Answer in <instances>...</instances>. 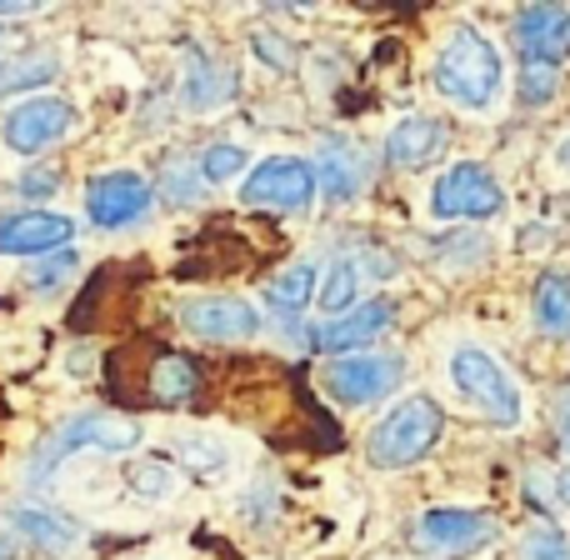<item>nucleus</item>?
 Instances as JSON below:
<instances>
[{
    "mask_svg": "<svg viewBox=\"0 0 570 560\" xmlns=\"http://www.w3.org/2000/svg\"><path fill=\"white\" fill-rule=\"evenodd\" d=\"M106 391L126 405H190L206 391V371L160 341H130L106 361Z\"/></svg>",
    "mask_w": 570,
    "mask_h": 560,
    "instance_id": "1",
    "label": "nucleus"
},
{
    "mask_svg": "<svg viewBox=\"0 0 570 560\" xmlns=\"http://www.w3.org/2000/svg\"><path fill=\"white\" fill-rule=\"evenodd\" d=\"M136 445H140V421L116 415V411H80L76 421H66L50 435H40L36 455H30V465H26V481H30V491H46V485L56 481V471L76 451L126 455V451H136Z\"/></svg>",
    "mask_w": 570,
    "mask_h": 560,
    "instance_id": "2",
    "label": "nucleus"
},
{
    "mask_svg": "<svg viewBox=\"0 0 570 560\" xmlns=\"http://www.w3.org/2000/svg\"><path fill=\"white\" fill-rule=\"evenodd\" d=\"M431 80L445 100H455V106L491 110L495 100H501V86H505L501 50H495L481 30L461 26V30H451V40H445L441 56H435Z\"/></svg>",
    "mask_w": 570,
    "mask_h": 560,
    "instance_id": "3",
    "label": "nucleus"
},
{
    "mask_svg": "<svg viewBox=\"0 0 570 560\" xmlns=\"http://www.w3.org/2000/svg\"><path fill=\"white\" fill-rule=\"evenodd\" d=\"M441 431H445L441 405H435L431 395H405V401L391 405V415L371 431L365 461H371L375 471H405V465L431 455V445L441 441Z\"/></svg>",
    "mask_w": 570,
    "mask_h": 560,
    "instance_id": "4",
    "label": "nucleus"
},
{
    "mask_svg": "<svg viewBox=\"0 0 570 560\" xmlns=\"http://www.w3.org/2000/svg\"><path fill=\"white\" fill-rule=\"evenodd\" d=\"M451 381L491 425H521V391L481 345H461L451 355Z\"/></svg>",
    "mask_w": 570,
    "mask_h": 560,
    "instance_id": "5",
    "label": "nucleus"
},
{
    "mask_svg": "<svg viewBox=\"0 0 570 560\" xmlns=\"http://www.w3.org/2000/svg\"><path fill=\"white\" fill-rule=\"evenodd\" d=\"M495 541V521L481 511H421L411 525V551L425 560H455V556H471L481 546Z\"/></svg>",
    "mask_w": 570,
    "mask_h": 560,
    "instance_id": "6",
    "label": "nucleus"
},
{
    "mask_svg": "<svg viewBox=\"0 0 570 560\" xmlns=\"http://www.w3.org/2000/svg\"><path fill=\"white\" fill-rule=\"evenodd\" d=\"M501 206H505L501 180H495L485 166H475V160L451 166L431 190L435 220H491V216H501Z\"/></svg>",
    "mask_w": 570,
    "mask_h": 560,
    "instance_id": "7",
    "label": "nucleus"
},
{
    "mask_svg": "<svg viewBox=\"0 0 570 560\" xmlns=\"http://www.w3.org/2000/svg\"><path fill=\"white\" fill-rule=\"evenodd\" d=\"M405 381L401 355H341L325 371V391L341 405H375Z\"/></svg>",
    "mask_w": 570,
    "mask_h": 560,
    "instance_id": "8",
    "label": "nucleus"
},
{
    "mask_svg": "<svg viewBox=\"0 0 570 560\" xmlns=\"http://www.w3.org/2000/svg\"><path fill=\"white\" fill-rule=\"evenodd\" d=\"M150 200H156V190H150V180L136 176V170H106V176H96L86 186V210L100 230L140 226V220L150 216Z\"/></svg>",
    "mask_w": 570,
    "mask_h": 560,
    "instance_id": "9",
    "label": "nucleus"
},
{
    "mask_svg": "<svg viewBox=\"0 0 570 560\" xmlns=\"http://www.w3.org/2000/svg\"><path fill=\"white\" fill-rule=\"evenodd\" d=\"M315 190H321V180H315L311 160L276 156L250 170L246 186H240V200L246 206H271V210H301V206H311Z\"/></svg>",
    "mask_w": 570,
    "mask_h": 560,
    "instance_id": "10",
    "label": "nucleus"
},
{
    "mask_svg": "<svg viewBox=\"0 0 570 560\" xmlns=\"http://www.w3.org/2000/svg\"><path fill=\"white\" fill-rule=\"evenodd\" d=\"M70 120H76L70 100L36 96V100H20V106L6 110V120H0V136H6V146L16 150V156H36V150L56 146V140L66 136Z\"/></svg>",
    "mask_w": 570,
    "mask_h": 560,
    "instance_id": "11",
    "label": "nucleus"
},
{
    "mask_svg": "<svg viewBox=\"0 0 570 560\" xmlns=\"http://www.w3.org/2000/svg\"><path fill=\"white\" fill-rule=\"evenodd\" d=\"M180 325H186L196 341H216V345H236L261 335V315L250 301L240 295H200V301L180 305Z\"/></svg>",
    "mask_w": 570,
    "mask_h": 560,
    "instance_id": "12",
    "label": "nucleus"
},
{
    "mask_svg": "<svg viewBox=\"0 0 570 560\" xmlns=\"http://www.w3.org/2000/svg\"><path fill=\"white\" fill-rule=\"evenodd\" d=\"M76 220L50 216V210H20V216H0V256H56L70 250Z\"/></svg>",
    "mask_w": 570,
    "mask_h": 560,
    "instance_id": "13",
    "label": "nucleus"
},
{
    "mask_svg": "<svg viewBox=\"0 0 570 560\" xmlns=\"http://www.w3.org/2000/svg\"><path fill=\"white\" fill-rule=\"evenodd\" d=\"M515 50L535 66L570 60V10L566 6H525L515 16Z\"/></svg>",
    "mask_w": 570,
    "mask_h": 560,
    "instance_id": "14",
    "label": "nucleus"
},
{
    "mask_svg": "<svg viewBox=\"0 0 570 560\" xmlns=\"http://www.w3.org/2000/svg\"><path fill=\"white\" fill-rule=\"evenodd\" d=\"M10 531L46 560H70L80 551V541H86V531H80L70 515L36 511V505H16V511H10Z\"/></svg>",
    "mask_w": 570,
    "mask_h": 560,
    "instance_id": "15",
    "label": "nucleus"
},
{
    "mask_svg": "<svg viewBox=\"0 0 570 560\" xmlns=\"http://www.w3.org/2000/svg\"><path fill=\"white\" fill-rule=\"evenodd\" d=\"M391 321H395V305L391 301H365V305H355L351 315H335V321L325 325L321 335H315V345H321V351H331L335 361H341L345 351L375 341V335H381Z\"/></svg>",
    "mask_w": 570,
    "mask_h": 560,
    "instance_id": "16",
    "label": "nucleus"
},
{
    "mask_svg": "<svg viewBox=\"0 0 570 560\" xmlns=\"http://www.w3.org/2000/svg\"><path fill=\"white\" fill-rule=\"evenodd\" d=\"M445 146V126L435 116H405L401 126H391L385 136V160L391 166H425Z\"/></svg>",
    "mask_w": 570,
    "mask_h": 560,
    "instance_id": "17",
    "label": "nucleus"
},
{
    "mask_svg": "<svg viewBox=\"0 0 570 560\" xmlns=\"http://www.w3.org/2000/svg\"><path fill=\"white\" fill-rule=\"evenodd\" d=\"M236 96V70L216 66V60H206L200 50H190L186 60V106L190 110H216L226 106V100Z\"/></svg>",
    "mask_w": 570,
    "mask_h": 560,
    "instance_id": "18",
    "label": "nucleus"
},
{
    "mask_svg": "<svg viewBox=\"0 0 570 560\" xmlns=\"http://www.w3.org/2000/svg\"><path fill=\"white\" fill-rule=\"evenodd\" d=\"M531 311H535V325L556 341H570V271H546L535 281V295H531Z\"/></svg>",
    "mask_w": 570,
    "mask_h": 560,
    "instance_id": "19",
    "label": "nucleus"
},
{
    "mask_svg": "<svg viewBox=\"0 0 570 560\" xmlns=\"http://www.w3.org/2000/svg\"><path fill=\"white\" fill-rule=\"evenodd\" d=\"M315 180L331 200H351L355 190L365 186V166H361V150L355 146H325L321 160H315Z\"/></svg>",
    "mask_w": 570,
    "mask_h": 560,
    "instance_id": "20",
    "label": "nucleus"
},
{
    "mask_svg": "<svg viewBox=\"0 0 570 560\" xmlns=\"http://www.w3.org/2000/svg\"><path fill=\"white\" fill-rule=\"evenodd\" d=\"M315 276H321L315 261H295V266H285L281 276H271V291H266L271 311H285V315L305 311V305H311V291H315Z\"/></svg>",
    "mask_w": 570,
    "mask_h": 560,
    "instance_id": "21",
    "label": "nucleus"
},
{
    "mask_svg": "<svg viewBox=\"0 0 570 560\" xmlns=\"http://www.w3.org/2000/svg\"><path fill=\"white\" fill-rule=\"evenodd\" d=\"M365 261L371 256H341L331 266V276H325L321 285V305L325 311H345V305L355 301V291H361V281H365Z\"/></svg>",
    "mask_w": 570,
    "mask_h": 560,
    "instance_id": "22",
    "label": "nucleus"
},
{
    "mask_svg": "<svg viewBox=\"0 0 570 560\" xmlns=\"http://www.w3.org/2000/svg\"><path fill=\"white\" fill-rule=\"evenodd\" d=\"M176 455L190 465V475H220V471H226V461H230L226 445H220L216 435H206V431L180 435V441H176Z\"/></svg>",
    "mask_w": 570,
    "mask_h": 560,
    "instance_id": "23",
    "label": "nucleus"
},
{
    "mask_svg": "<svg viewBox=\"0 0 570 560\" xmlns=\"http://www.w3.org/2000/svg\"><path fill=\"white\" fill-rule=\"evenodd\" d=\"M246 146H236V140H216V146L200 156V180H210V186H230L236 176H246Z\"/></svg>",
    "mask_w": 570,
    "mask_h": 560,
    "instance_id": "24",
    "label": "nucleus"
},
{
    "mask_svg": "<svg viewBox=\"0 0 570 560\" xmlns=\"http://www.w3.org/2000/svg\"><path fill=\"white\" fill-rule=\"evenodd\" d=\"M60 60L56 56H26V60H10L6 70H0V90H26V86H46V80H56Z\"/></svg>",
    "mask_w": 570,
    "mask_h": 560,
    "instance_id": "25",
    "label": "nucleus"
},
{
    "mask_svg": "<svg viewBox=\"0 0 570 560\" xmlns=\"http://www.w3.org/2000/svg\"><path fill=\"white\" fill-rule=\"evenodd\" d=\"M561 96V66H535L525 60L521 66V100L525 106H551Z\"/></svg>",
    "mask_w": 570,
    "mask_h": 560,
    "instance_id": "26",
    "label": "nucleus"
},
{
    "mask_svg": "<svg viewBox=\"0 0 570 560\" xmlns=\"http://www.w3.org/2000/svg\"><path fill=\"white\" fill-rule=\"evenodd\" d=\"M521 560H570V536H561L556 525H541L521 541Z\"/></svg>",
    "mask_w": 570,
    "mask_h": 560,
    "instance_id": "27",
    "label": "nucleus"
},
{
    "mask_svg": "<svg viewBox=\"0 0 570 560\" xmlns=\"http://www.w3.org/2000/svg\"><path fill=\"white\" fill-rule=\"evenodd\" d=\"M160 196H170L176 206H186V200L200 196V176H190L186 160H166V170H160Z\"/></svg>",
    "mask_w": 570,
    "mask_h": 560,
    "instance_id": "28",
    "label": "nucleus"
},
{
    "mask_svg": "<svg viewBox=\"0 0 570 560\" xmlns=\"http://www.w3.org/2000/svg\"><path fill=\"white\" fill-rule=\"evenodd\" d=\"M70 271H76V246L56 250V256H46V261H36V266H30V276H26V285H36V291H50V285H60Z\"/></svg>",
    "mask_w": 570,
    "mask_h": 560,
    "instance_id": "29",
    "label": "nucleus"
},
{
    "mask_svg": "<svg viewBox=\"0 0 570 560\" xmlns=\"http://www.w3.org/2000/svg\"><path fill=\"white\" fill-rule=\"evenodd\" d=\"M130 485H136L140 495H150V501H160V495H170V465L166 461H146L130 471Z\"/></svg>",
    "mask_w": 570,
    "mask_h": 560,
    "instance_id": "30",
    "label": "nucleus"
},
{
    "mask_svg": "<svg viewBox=\"0 0 570 560\" xmlns=\"http://www.w3.org/2000/svg\"><path fill=\"white\" fill-rule=\"evenodd\" d=\"M256 56L266 60V66H276V70H291V46L285 40H276V36H256Z\"/></svg>",
    "mask_w": 570,
    "mask_h": 560,
    "instance_id": "31",
    "label": "nucleus"
},
{
    "mask_svg": "<svg viewBox=\"0 0 570 560\" xmlns=\"http://www.w3.org/2000/svg\"><path fill=\"white\" fill-rule=\"evenodd\" d=\"M0 560H20V536L10 531V521H0Z\"/></svg>",
    "mask_w": 570,
    "mask_h": 560,
    "instance_id": "32",
    "label": "nucleus"
},
{
    "mask_svg": "<svg viewBox=\"0 0 570 560\" xmlns=\"http://www.w3.org/2000/svg\"><path fill=\"white\" fill-rule=\"evenodd\" d=\"M50 186H56V176H50V170H36V176L20 180V190H26V196H30V190H50Z\"/></svg>",
    "mask_w": 570,
    "mask_h": 560,
    "instance_id": "33",
    "label": "nucleus"
},
{
    "mask_svg": "<svg viewBox=\"0 0 570 560\" xmlns=\"http://www.w3.org/2000/svg\"><path fill=\"white\" fill-rule=\"evenodd\" d=\"M561 445L570 451V405H566V415H561Z\"/></svg>",
    "mask_w": 570,
    "mask_h": 560,
    "instance_id": "34",
    "label": "nucleus"
},
{
    "mask_svg": "<svg viewBox=\"0 0 570 560\" xmlns=\"http://www.w3.org/2000/svg\"><path fill=\"white\" fill-rule=\"evenodd\" d=\"M561 170L570 176V136H566V146H561Z\"/></svg>",
    "mask_w": 570,
    "mask_h": 560,
    "instance_id": "35",
    "label": "nucleus"
},
{
    "mask_svg": "<svg viewBox=\"0 0 570 560\" xmlns=\"http://www.w3.org/2000/svg\"><path fill=\"white\" fill-rule=\"evenodd\" d=\"M566 501H570V475H566Z\"/></svg>",
    "mask_w": 570,
    "mask_h": 560,
    "instance_id": "36",
    "label": "nucleus"
},
{
    "mask_svg": "<svg viewBox=\"0 0 570 560\" xmlns=\"http://www.w3.org/2000/svg\"><path fill=\"white\" fill-rule=\"evenodd\" d=\"M0 46H6V30H0Z\"/></svg>",
    "mask_w": 570,
    "mask_h": 560,
    "instance_id": "37",
    "label": "nucleus"
}]
</instances>
